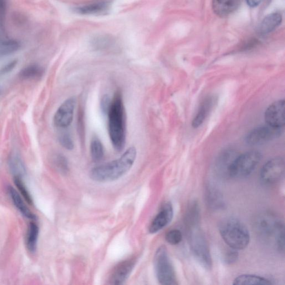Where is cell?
<instances>
[{
    "label": "cell",
    "instance_id": "12",
    "mask_svg": "<svg viewBox=\"0 0 285 285\" xmlns=\"http://www.w3.org/2000/svg\"><path fill=\"white\" fill-rule=\"evenodd\" d=\"M173 217V209L171 203L168 202L164 205L161 211L154 218L149 231L151 233H156L161 231L171 222Z\"/></svg>",
    "mask_w": 285,
    "mask_h": 285
},
{
    "label": "cell",
    "instance_id": "29",
    "mask_svg": "<svg viewBox=\"0 0 285 285\" xmlns=\"http://www.w3.org/2000/svg\"><path fill=\"white\" fill-rule=\"evenodd\" d=\"M54 162L60 171L67 173L68 171L67 159L62 154H57L54 158Z\"/></svg>",
    "mask_w": 285,
    "mask_h": 285
},
{
    "label": "cell",
    "instance_id": "22",
    "mask_svg": "<svg viewBox=\"0 0 285 285\" xmlns=\"http://www.w3.org/2000/svg\"><path fill=\"white\" fill-rule=\"evenodd\" d=\"M212 105V100L211 98L207 99L205 101L201 106L200 107L196 117L193 120L192 127L197 128L205 121V119L208 116L210 109H211Z\"/></svg>",
    "mask_w": 285,
    "mask_h": 285
},
{
    "label": "cell",
    "instance_id": "8",
    "mask_svg": "<svg viewBox=\"0 0 285 285\" xmlns=\"http://www.w3.org/2000/svg\"><path fill=\"white\" fill-rule=\"evenodd\" d=\"M285 170L283 158L277 157L269 159L262 167L260 172V179L266 186H272L283 177Z\"/></svg>",
    "mask_w": 285,
    "mask_h": 285
},
{
    "label": "cell",
    "instance_id": "10",
    "mask_svg": "<svg viewBox=\"0 0 285 285\" xmlns=\"http://www.w3.org/2000/svg\"><path fill=\"white\" fill-rule=\"evenodd\" d=\"M76 99L72 97L66 100L58 109L54 117V122L60 128H66L71 126L73 120Z\"/></svg>",
    "mask_w": 285,
    "mask_h": 285
},
{
    "label": "cell",
    "instance_id": "7",
    "mask_svg": "<svg viewBox=\"0 0 285 285\" xmlns=\"http://www.w3.org/2000/svg\"><path fill=\"white\" fill-rule=\"evenodd\" d=\"M262 154L252 151L238 155L235 158L229 170L230 178H243L249 176L261 161Z\"/></svg>",
    "mask_w": 285,
    "mask_h": 285
},
{
    "label": "cell",
    "instance_id": "1",
    "mask_svg": "<svg viewBox=\"0 0 285 285\" xmlns=\"http://www.w3.org/2000/svg\"><path fill=\"white\" fill-rule=\"evenodd\" d=\"M136 158V149L129 148L119 158L93 168L90 172V177L98 182L116 181L129 171Z\"/></svg>",
    "mask_w": 285,
    "mask_h": 285
},
{
    "label": "cell",
    "instance_id": "6",
    "mask_svg": "<svg viewBox=\"0 0 285 285\" xmlns=\"http://www.w3.org/2000/svg\"><path fill=\"white\" fill-rule=\"evenodd\" d=\"M154 266L160 283L163 285L178 284L176 274L166 247L162 246L157 250L154 257Z\"/></svg>",
    "mask_w": 285,
    "mask_h": 285
},
{
    "label": "cell",
    "instance_id": "5",
    "mask_svg": "<svg viewBox=\"0 0 285 285\" xmlns=\"http://www.w3.org/2000/svg\"><path fill=\"white\" fill-rule=\"evenodd\" d=\"M220 234L229 248L236 250L246 248L250 241L247 227L241 220L228 217L221 220L218 225Z\"/></svg>",
    "mask_w": 285,
    "mask_h": 285
},
{
    "label": "cell",
    "instance_id": "9",
    "mask_svg": "<svg viewBox=\"0 0 285 285\" xmlns=\"http://www.w3.org/2000/svg\"><path fill=\"white\" fill-rule=\"evenodd\" d=\"M282 128L263 125L255 128L248 132L245 142L249 146H258L278 137L281 134Z\"/></svg>",
    "mask_w": 285,
    "mask_h": 285
},
{
    "label": "cell",
    "instance_id": "31",
    "mask_svg": "<svg viewBox=\"0 0 285 285\" xmlns=\"http://www.w3.org/2000/svg\"><path fill=\"white\" fill-rule=\"evenodd\" d=\"M59 142L62 146L68 150H72L74 147L73 139L68 133H63L60 135Z\"/></svg>",
    "mask_w": 285,
    "mask_h": 285
},
{
    "label": "cell",
    "instance_id": "21",
    "mask_svg": "<svg viewBox=\"0 0 285 285\" xmlns=\"http://www.w3.org/2000/svg\"><path fill=\"white\" fill-rule=\"evenodd\" d=\"M39 234V228L34 222L30 223L26 240L28 251L32 253L37 251Z\"/></svg>",
    "mask_w": 285,
    "mask_h": 285
},
{
    "label": "cell",
    "instance_id": "26",
    "mask_svg": "<svg viewBox=\"0 0 285 285\" xmlns=\"http://www.w3.org/2000/svg\"><path fill=\"white\" fill-rule=\"evenodd\" d=\"M14 181L16 187L18 189L19 192L21 193L24 199L26 200L29 204L33 205V199L31 193H30L26 184H25L23 181L22 177L14 176Z\"/></svg>",
    "mask_w": 285,
    "mask_h": 285
},
{
    "label": "cell",
    "instance_id": "33",
    "mask_svg": "<svg viewBox=\"0 0 285 285\" xmlns=\"http://www.w3.org/2000/svg\"><path fill=\"white\" fill-rule=\"evenodd\" d=\"M17 63L18 62L17 61H14L7 64L6 66L3 67L0 69V76H4V75H6L13 71L14 68L17 66Z\"/></svg>",
    "mask_w": 285,
    "mask_h": 285
},
{
    "label": "cell",
    "instance_id": "24",
    "mask_svg": "<svg viewBox=\"0 0 285 285\" xmlns=\"http://www.w3.org/2000/svg\"><path fill=\"white\" fill-rule=\"evenodd\" d=\"M44 74V69L38 65H31L22 70L20 77L23 79H34L41 78Z\"/></svg>",
    "mask_w": 285,
    "mask_h": 285
},
{
    "label": "cell",
    "instance_id": "23",
    "mask_svg": "<svg viewBox=\"0 0 285 285\" xmlns=\"http://www.w3.org/2000/svg\"><path fill=\"white\" fill-rule=\"evenodd\" d=\"M108 4L104 2L95 3L75 9L77 13L82 15H91L102 13L106 11Z\"/></svg>",
    "mask_w": 285,
    "mask_h": 285
},
{
    "label": "cell",
    "instance_id": "35",
    "mask_svg": "<svg viewBox=\"0 0 285 285\" xmlns=\"http://www.w3.org/2000/svg\"><path fill=\"white\" fill-rule=\"evenodd\" d=\"M247 6L251 8H255L262 3L263 0H246Z\"/></svg>",
    "mask_w": 285,
    "mask_h": 285
},
{
    "label": "cell",
    "instance_id": "13",
    "mask_svg": "<svg viewBox=\"0 0 285 285\" xmlns=\"http://www.w3.org/2000/svg\"><path fill=\"white\" fill-rule=\"evenodd\" d=\"M134 260L124 261L115 268L109 279V283L112 284H122L129 276L134 266Z\"/></svg>",
    "mask_w": 285,
    "mask_h": 285
},
{
    "label": "cell",
    "instance_id": "28",
    "mask_svg": "<svg viewBox=\"0 0 285 285\" xmlns=\"http://www.w3.org/2000/svg\"><path fill=\"white\" fill-rule=\"evenodd\" d=\"M167 242L172 245H176L182 241V234L178 229H172L166 236Z\"/></svg>",
    "mask_w": 285,
    "mask_h": 285
},
{
    "label": "cell",
    "instance_id": "25",
    "mask_svg": "<svg viewBox=\"0 0 285 285\" xmlns=\"http://www.w3.org/2000/svg\"><path fill=\"white\" fill-rule=\"evenodd\" d=\"M91 156L94 161L99 162L104 157V152L103 144L97 137H94L91 144Z\"/></svg>",
    "mask_w": 285,
    "mask_h": 285
},
{
    "label": "cell",
    "instance_id": "18",
    "mask_svg": "<svg viewBox=\"0 0 285 285\" xmlns=\"http://www.w3.org/2000/svg\"><path fill=\"white\" fill-rule=\"evenodd\" d=\"M236 156L233 152L228 151L219 157L216 165V172L218 176L223 178H229V170Z\"/></svg>",
    "mask_w": 285,
    "mask_h": 285
},
{
    "label": "cell",
    "instance_id": "14",
    "mask_svg": "<svg viewBox=\"0 0 285 285\" xmlns=\"http://www.w3.org/2000/svg\"><path fill=\"white\" fill-rule=\"evenodd\" d=\"M239 0H212L214 13L220 18H226L237 11Z\"/></svg>",
    "mask_w": 285,
    "mask_h": 285
},
{
    "label": "cell",
    "instance_id": "15",
    "mask_svg": "<svg viewBox=\"0 0 285 285\" xmlns=\"http://www.w3.org/2000/svg\"><path fill=\"white\" fill-rule=\"evenodd\" d=\"M206 201L208 207L213 211L224 209L225 202L222 193L213 185H209L206 189Z\"/></svg>",
    "mask_w": 285,
    "mask_h": 285
},
{
    "label": "cell",
    "instance_id": "2",
    "mask_svg": "<svg viewBox=\"0 0 285 285\" xmlns=\"http://www.w3.org/2000/svg\"><path fill=\"white\" fill-rule=\"evenodd\" d=\"M109 135L113 146L121 152L126 145V114L122 94L117 92L112 101L108 113Z\"/></svg>",
    "mask_w": 285,
    "mask_h": 285
},
{
    "label": "cell",
    "instance_id": "16",
    "mask_svg": "<svg viewBox=\"0 0 285 285\" xmlns=\"http://www.w3.org/2000/svg\"><path fill=\"white\" fill-rule=\"evenodd\" d=\"M282 21V17L279 13H274L268 15L259 25V34L266 36L272 33L281 25Z\"/></svg>",
    "mask_w": 285,
    "mask_h": 285
},
{
    "label": "cell",
    "instance_id": "27",
    "mask_svg": "<svg viewBox=\"0 0 285 285\" xmlns=\"http://www.w3.org/2000/svg\"><path fill=\"white\" fill-rule=\"evenodd\" d=\"M10 166L14 176L23 177L25 169L21 159L17 157H13L10 161Z\"/></svg>",
    "mask_w": 285,
    "mask_h": 285
},
{
    "label": "cell",
    "instance_id": "19",
    "mask_svg": "<svg viewBox=\"0 0 285 285\" xmlns=\"http://www.w3.org/2000/svg\"><path fill=\"white\" fill-rule=\"evenodd\" d=\"M21 44L15 40L9 38L0 31V57L10 56L17 52Z\"/></svg>",
    "mask_w": 285,
    "mask_h": 285
},
{
    "label": "cell",
    "instance_id": "17",
    "mask_svg": "<svg viewBox=\"0 0 285 285\" xmlns=\"http://www.w3.org/2000/svg\"><path fill=\"white\" fill-rule=\"evenodd\" d=\"M8 193L9 196L12 200L15 206L19 210V212L22 213L23 216L31 220H36L37 217L35 215L25 203L21 195L18 192L17 190L12 186H9L8 188Z\"/></svg>",
    "mask_w": 285,
    "mask_h": 285
},
{
    "label": "cell",
    "instance_id": "34",
    "mask_svg": "<svg viewBox=\"0 0 285 285\" xmlns=\"http://www.w3.org/2000/svg\"><path fill=\"white\" fill-rule=\"evenodd\" d=\"M6 13V3L5 0H0V24L4 23Z\"/></svg>",
    "mask_w": 285,
    "mask_h": 285
},
{
    "label": "cell",
    "instance_id": "30",
    "mask_svg": "<svg viewBox=\"0 0 285 285\" xmlns=\"http://www.w3.org/2000/svg\"><path fill=\"white\" fill-rule=\"evenodd\" d=\"M238 256L237 250L230 248L223 254V261L227 264H231L237 262Z\"/></svg>",
    "mask_w": 285,
    "mask_h": 285
},
{
    "label": "cell",
    "instance_id": "32",
    "mask_svg": "<svg viewBox=\"0 0 285 285\" xmlns=\"http://www.w3.org/2000/svg\"><path fill=\"white\" fill-rule=\"evenodd\" d=\"M112 101L107 95H105L101 99V108L102 112L108 114L110 108L111 106Z\"/></svg>",
    "mask_w": 285,
    "mask_h": 285
},
{
    "label": "cell",
    "instance_id": "3",
    "mask_svg": "<svg viewBox=\"0 0 285 285\" xmlns=\"http://www.w3.org/2000/svg\"><path fill=\"white\" fill-rule=\"evenodd\" d=\"M254 227L259 236L273 243L277 251L284 252V225L276 215L263 212L258 215L254 221Z\"/></svg>",
    "mask_w": 285,
    "mask_h": 285
},
{
    "label": "cell",
    "instance_id": "20",
    "mask_svg": "<svg viewBox=\"0 0 285 285\" xmlns=\"http://www.w3.org/2000/svg\"><path fill=\"white\" fill-rule=\"evenodd\" d=\"M235 285H271L272 282L269 279L253 274H242L233 280Z\"/></svg>",
    "mask_w": 285,
    "mask_h": 285
},
{
    "label": "cell",
    "instance_id": "4",
    "mask_svg": "<svg viewBox=\"0 0 285 285\" xmlns=\"http://www.w3.org/2000/svg\"><path fill=\"white\" fill-rule=\"evenodd\" d=\"M187 229L190 248L195 258L201 266L210 270L212 259L206 237L200 227V219L184 221Z\"/></svg>",
    "mask_w": 285,
    "mask_h": 285
},
{
    "label": "cell",
    "instance_id": "11",
    "mask_svg": "<svg viewBox=\"0 0 285 285\" xmlns=\"http://www.w3.org/2000/svg\"><path fill=\"white\" fill-rule=\"evenodd\" d=\"M285 101L284 99L274 102L267 108L264 113L266 124L273 127L283 128L285 122Z\"/></svg>",
    "mask_w": 285,
    "mask_h": 285
}]
</instances>
